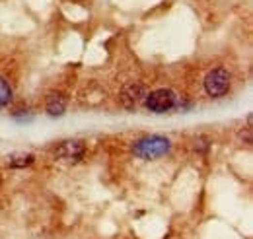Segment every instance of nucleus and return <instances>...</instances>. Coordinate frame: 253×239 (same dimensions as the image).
Returning a JSON list of instances; mask_svg holds the SVG:
<instances>
[{"mask_svg": "<svg viewBox=\"0 0 253 239\" xmlns=\"http://www.w3.org/2000/svg\"><path fill=\"white\" fill-rule=\"evenodd\" d=\"M169 148H171L169 138L162 134H150L132 144V154L140 159H158L162 156H166Z\"/></svg>", "mask_w": 253, "mask_h": 239, "instance_id": "1", "label": "nucleus"}, {"mask_svg": "<svg viewBox=\"0 0 253 239\" xmlns=\"http://www.w3.org/2000/svg\"><path fill=\"white\" fill-rule=\"evenodd\" d=\"M175 105H177V95L175 91L168 90V88H160V90L146 93V107L152 113H166L173 109Z\"/></svg>", "mask_w": 253, "mask_h": 239, "instance_id": "2", "label": "nucleus"}, {"mask_svg": "<svg viewBox=\"0 0 253 239\" xmlns=\"http://www.w3.org/2000/svg\"><path fill=\"white\" fill-rule=\"evenodd\" d=\"M205 90L211 97H222L226 91L230 90V74L226 68H212L205 76Z\"/></svg>", "mask_w": 253, "mask_h": 239, "instance_id": "3", "label": "nucleus"}, {"mask_svg": "<svg viewBox=\"0 0 253 239\" xmlns=\"http://www.w3.org/2000/svg\"><path fill=\"white\" fill-rule=\"evenodd\" d=\"M86 146L82 140H64L59 148L55 150V158L59 159H66V161H76L84 156Z\"/></svg>", "mask_w": 253, "mask_h": 239, "instance_id": "4", "label": "nucleus"}, {"mask_svg": "<svg viewBox=\"0 0 253 239\" xmlns=\"http://www.w3.org/2000/svg\"><path fill=\"white\" fill-rule=\"evenodd\" d=\"M146 97V88L142 86V84H138V82H132V84H128L123 88L121 91V103L125 105V107H134V105H138L142 99Z\"/></svg>", "mask_w": 253, "mask_h": 239, "instance_id": "5", "label": "nucleus"}, {"mask_svg": "<svg viewBox=\"0 0 253 239\" xmlns=\"http://www.w3.org/2000/svg\"><path fill=\"white\" fill-rule=\"evenodd\" d=\"M66 105H68V99L66 95L61 91H51L47 95V101H45V109L51 117H61L64 111H66Z\"/></svg>", "mask_w": 253, "mask_h": 239, "instance_id": "6", "label": "nucleus"}, {"mask_svg": "<svg viewBox=\"0 0 253 239\" xmlns=\"http://www.w3.org/2000/svg\"><path fill=\"white\" fill-rule=\"evenodd\" d=\"M8 163H10V167H26V165L33 163V156L32 154H14V156H10Z\"/></svg>", "mask_w": 253, "mask_h": 239, "instance_id": "7", "label": "nucleus"}, {"mask_svg": "<svg viewBox=\"0 0 253 239\" xmlns=\"http://www.w3.org/2000/svg\"><path fill=\"white\" fill-rule=\"evenodd\" d=\"M12 101V86L6 78H0V107H6Z\"/></svg>", "mask_w": 253, "mask_h": 239, "instance_id": "8", "label": "nucleus"}]
</instances>
